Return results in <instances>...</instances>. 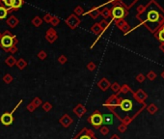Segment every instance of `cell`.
<instances>
[{"label": "cell", "mask_w": 164, "mask_h": 139, "mask_svg": "<svg viewBox=\"0 0 164 139\" xmlns=\"http://www.w3.org/2000/svg\"><path fill=\"white\" fill-rule=\"evenodd\" d=\"M58 61H59L61 64H65L67 62V57L64 56V55H61V56L58 58Z\"/></svg>", "instance_id": "836d02e7"}, {"label": "cell", "mask_w": 164, "mask_h": 139, "mask_svg": "<svg viewBox=\"0 0 164 139\" xmlns=\"http://www.w3.org/2000/svg\"><path fill=\"white\" fill-rule=\"evenodd\" d=\"M159 49L162 52H164V43H161V44L159 46Z\"/></svg>", "instance_id": "ab89813d"}, {"label": "cell", "mask_w": 164, "mask_h": 139, "mask_svg": "<svg viewBox=\"0 0 164 139\" xmlns=\"http://www.w3.org/2000/svg\"><path fill=\"white\" fill-rule=\"evenodd\" d=\"M104 5H105V4L101 5V6H104ZM101 6H95V7H92L91 9L89 10L87 13L84 14V15H88V16H90L93 19H97L99 16H101V11H99V8H101Z\"/></svg>", "instance_id": "8992f818"}, {"label": "cell", "mask_w": 164, "mask_h": 139, "mask_svg": "<svg viewBox=\"0 0 164 139\" xmlns=\"http://www.w3.org/2000/svg\"><path fill=\"white\" fill-rule=\"evenodd\" d=\"M147 78H148L149 80H151V81H152V80H154L155 78H157V74L154 73V71H151L149 72L148 74H147Z\"/></svg>", "instance_id": "4316f807"}, {"label": "cell", "mask_w": 164, "mask_h": 139, "mask_svg": "<svg viewBox=\"0 0 164 139\" xmlns=\"http://www.w3.org/2000/svg\"><path fill=\"white\" fill-rule=\"evenodd\" d=\"M147 110H148V112L150 114L154 115V114H155V113L157 112L158 108H157V106L154 104H149L148 106H147Z\"/></svg>", "instance_id": "d6986e66"}, {"label": "cell", "mask_w": 164, "mask_h": 139, "mask_svg": "<svg viewBox=\"0 0 164 139\" xmlns=\"http://www.w3.org/2000/svg\"><path fill=\"white\" fill-rule=\"evenodd\" d=\"M110 85H111L110 82L108 81L106 78H102L101 80H99V83H98V86L101 89V90H103V91L107 90V89L110 87Z\"/></svg>", "instance_id": "7c38bea8"}, {"label": "cell", "mask_w": 164, "mask_h": 139, "mask_svg": "<svg viewBox=\"0 0 164 139\" xmlns=\"http://www.w3.org/2000/svg\"><path fill=\"white\" fill-rule=\"evenodd\" d=\"M110 86H111V89H112L114 92H119V91H120V89H121V86L119 85L117 82L113 83V84L110 85Z\"/></svg>", "instance_id": "1f68e13d"}, {"label": "cell", "mask_w": 164, "mask_h": 139, "mask_svg": "<svg viewBox=\"0 0 164 139\" xmlns=\"http://www.w3.org/2000/svg\"><path fill=\"white\" fill-rule=\"evenodd\" d=\"M102 124L112 125L113 124V115H111V114H105V115H102Z\"/></svg>", "instance_id": "4fadbf2b"}, {"label": "cell", "mask_w": 164, "mask_h": 139, "mask_svg": "<svg viewBox=\"0 0 164 139\" xmlns=\"http://www.w3.org/2000/svg\"><path fill=\"white\" fill-rule=\"evenodd\" d=\"M7 51H8V52H10V53H15V52L18 51V48H16V46H13L12 48L8 49Z\"/></svg>", "instance_id": "d590c367"}, {"label": "cell", "mask_w": 164, "mask_h": 139, "mask_svg": "<svg viewBox=\"0 0 164 139\" xmlns=\"http://www.w3.org/2000/svg\"><path fill=\"white\" fill-rule=\"evenodd\" d=\"M20 102H19V104L15 107V109H14V111H15V110L16 109V108L18 107V105L20 104ZM14 111H13V112H14ZM13 112H12V113H4L3 115L1 116V122H2V124H3V125H6V126H8V125H11V124L13 123V116H12Z\"/></svg>", "instance_id": "5b68a950"}, {"label": "cell", "mask_w": 164, "mask_h": 139, "mask_svg": "<svg viewBox=\"0 0 164 139\" xmlns=\"http://www.w3.org/2000/svg\"><path fill=\"white\" fill-rule=\"evenodd\" d=\"M91 31L93 32L95 35H101L102 32H104V31H102V29H101V27L99 26V22L98 23H95L93 26L91 27Z\"/></svg>", "instance_id": "5bb4252c"}, {"label": "cell", "mask_w": 164, "mask_h": 139, "mask_svg": "<svg viewBox=\"0 0 164 139\" xmlns=\"http://www.w3.org/2000/svg\"><path fill=\"white\" fill-rule=\"evenodd\" d=\"M145 79H146V76H144L143 74H137V76H136V80H137L138 82H140V83L145 81Z\"/></svg>", "instance_id": "4dcf8cb0"}, {"label": "cell", "mask_w": 164, "mask_h": 139, "mask_svg": "<svg viewBox=\"0 0 164 139\" xmlns=\"http://www.w3.org/2000/svg\"><path fill=\"white\" fill-rule=\"evenodd\" d=\"M99 26L101 27L102 31H105V30L107 29V27L110 25V22H108L107 19H102V20L99 21Z\"/></svg>", "instance_id": "ffe728a7"}, {"label": "cell", "mask_w": 164, "mask_h": 139, "mask_svg": "<svg viewBox=\"0 0 164 139\" xmlns=\"http://www.w3.org/2000/svg\"><path fill=\"white\" fill-rule=\"evenodd\" d=\"M16 66L18 67V69H24L25 67L27 66V63H26V61L25 60H23V59H19L18 62H16Z\"/></svg>", "instance_id": "cb8c5ba5"}, {"label": "cell", "mask_w": 164, "mask_h": 139, "mask_svg": "<svg viewBox=\"0 0 164 139\" xmlns=\"http://www.w3.org/2000/svg\"><path fill=\"white\" fill-rule=\"evenodd\" d=\"M50 23H51L53 26H57L58 24L60 23V18H58V16H53V18H52Z\"/></svg>", "instance_id": "f546056e"}, {"label": "cell", "mask_w": 164, "mask_h": 139, "mask_svg": "<svg viewBox=\"0 0 164 139\" xmlns=\"http://www.w3.org/2000/svg\"><path fill=\"white\" fill-rule=\"evenodd\" d=\"M120 91H121V93H123V94H127L129 92H131V89H130L127 84H125V85H123V87H121Z\"/></svg>", "instance_id": "f1b7e54d"}, {"label": "cell", "mask_w": 164, "mask_h": 139, "mask_svg": "<svg viewBox=\"0 0 164 139\" xmlns=\"http://www.w3.org/2000/svg\"><path fill=\"white\" fill-rule=\"evenodd\" d=\"M31 22H32V24H33L34 26L40 27V26L42 25V23H43V19H42L39 16H34V18H32Z\"/></svg>", "instance_id": "e0dca14e"}, {"label": "cell", "mask_w": 164, "mask_h": 139, "mask_svg": "<svg viewBox=\"0 0 164 139\" xmlns=\"http://www.w3.org/2000/svg\"><path fill=\"white\" fill-rule=\"evenodd\" d=\"M132 93H133V92H132ZM133 97H134V99L138 102L145 104V101L147 99V98H148V94H147L144 90H142V89H139L136 93H133Z\"/></svg>", "instance_id": "277c9868"}, {"label": "cell", "mask_w": 164, "mask_h": 139, "mask_svg": "<svg viewBox=\"0 0 164 139\" xmlns=\"http://www.w3.org/2000/svg\"><path fill=\"white\" fill-rule=\"evenodd\" d=\"M101 132L103 133V134H106V133L108 132V129H106V127H103V129H101Z\"/></svg>", "instance_id": "f35d334b"}, {"label": "cell", "mask_w": 164, "mask_h": 139, "mask_svg": "<svg viewBox=\"0 0 164 139\" xmlns=\"http://www.w3.org/2000/svg\"><path fill=\"white\" fill-rule=\"evenodd\" d=\"M160 76H161V77H162V78L164 79V71L162 72V73H161V74H160Z\"/></svg>", "instance_id": "7bdbcfd3"}, {"label": "cell", "mask_w": 164, "mask_h": 139, "mask_svg": "<svg viewBox=\"0 0 164 139\" xmlns=\"http://www.w3.org/2000/svg\"><path fill=\"white\" fill-rule=\"evenodd\" d=\"M52 18H53V16H52L51 14H46L42 19H43V21H46V23H50Z\"/></svg>", "instance_id": "484cf974"}, {"label": "cell", "mask_w": 164, "mask_h": 139, "mask_svg": "<svg viewBox=\"0 0 164 139\" xmlns=\"http://www.w3.org/2000/svg\"><path fill=\"white\" fill-rule=\"evenodd\" d=\"M38 57L40 58V59L44 60V58L46 57V52H44V50H42V51H40V52H39V54H38Z\"/></svg>", "instance_id": "d6a6232c"}, {"label": "cell", "mask_w": 164, "mask_h": 139, "mask_svg": "<svg viewBox=\"0 0 164 139\" xmlns=\"http://www.w3.org/2000/svg\"><path fill=\"white\" fill-rule=\"evenodd\" d=\"M125 23H127V21H125V19H124V18L116 19V20H115V24H116V26L118 27V28H121V27L123 26Z\"/></svg>", "instance_id": "83f0119b"}, {"label": "cell", "mask_w": 164, "mask_h": 139, "mask_svg": "<svg viewBox=\"0 0 164 139\" xmlns=\"http://www.w3.org/2000/svg\"><path fill=\"white\" fill-rule=\"evenodd\" d=\"M65 22L71 29H76L80 24L81 20H80L77 16H76L74 14H71V16H69L68 18L65 19Z\"/></svg>", "instance_id": "3957f363"}, {"label": "cell", "mask_w": 164, "mask_h": 139, "mask_svg": "<svg viewBox=\"0 0 164 139\" xmlns=\"http://www.w3.org/2000/svg\"><path fill=\"white\" fill-rule=\"evenodd\" d=\"M5 62H6V64L9 67H13L14 65H15V64L16 63V59L15 58H14L13 56H9L6 59V61H5Z\"/></svg>", "instance_id": "603a6c76"}, {"label": "cell", "mask_w": 164, "mask_h": 139, "mask_svg": "<svg viewBox=\"0 0 164 139\" xmlns=\"http://www.w3.org/2000/svg\"><path fill=\"white\" fill-rule=\"evenodd\" d=\"M95 68H96V65L93 62H91V63L88 64V69L90 70V71H93V70L95 69Z\"/></svg>", "instance_id": "8d00e7d4"}, {"label": "cell", "mask_w": 164, "mask_h": 139, "mask_svg": "<svg viewBox=\"0 0 164 139\" xmlns=\"http://www.w3.org/2000/svg\"><path fill=\"white\" fill-rule=\"evenodd\" d=\"M4 80H5V82L9 83V82H11L13 80V77L11 76L10 74H6V76H4Z\"/></svg>", "instance_id": "e575fe53"}, {"label": "cell", "mask_w": 164, "mask_h": 139, "mask_svg": "<svg viewBox=\"0 0 164 139\" xmlns=\"http://www.w3.org/2000/svg\"><path fill=\"white\" fill-rule=\"evenodd\" d=\"M161 28H162V29L164 30V23L162 24V25H161Z\"/></svg>", "instance_id": "f6af8a7d"}, {"label": "cell", "mask_w": 164, "mask_h": 139, "mask_svg": "<svg viewBox=\"0 0 164 139\" xmlns=\"http://www.w3.org/2000/svg\"><path fill=\"white\" fill-rule=\"evenodd\" d=\"M0 6H3V4H2V0H0Z\"/></svg>", "instance_id": "ee69618b"}, {"label": "cell", "mask_w": 164, "mask_h": 139, "mask_svg": "<svg viewBox=\"0 0 164 139\" xmlns=\"http://www.w3.org/2000/svg\"><path fill=\"white\" fill-rule=\"evenodd\" d=\"M23 2L24 0H14L12 7H11V9L9 10V14H11L12 12H15V11H18L19 8L23 5Z\"/></svg>", "instance_id": "8fae6325"}, {"label": "cell", "mask_w": 164, "mask_h": 139, "mask_svg": "<svg viewBox=\"0 0 164 139\" xmlns=\"http://www.w3.org/2000/svg\"><path fill=\"white\" fill-rule=\"evenodd\" d=\"M126 129H127V127L125 126V125H121V126L119 127V130H120V132H124L125 130H126Z\"/></svg>", "instance_id": "74e56055"}, {"label": "cell", "mask_w": 164, "mask_h": 139, "mask_svg": "<svg viewBox=\"0 0 164 139\" xmlns=\"http://www.w3.org/2000/svg\"><path fill=\"white\" fill-rule=\"evenodd\" d=\"M154 36L158 41H160L161 43H164V30L161 27L157 30V33H154Z\"/></svg>", "instance_id": "9a60e30c"}, {"label": "cell", "mask_w": 164, "mask_h": 139, "mask_svg": "<svg viewBox=\"0 0 164 139\" xmlns=\"http://www.w3.org/2000/svg\"><path fill=\"white\" fill-rule=\"evenodd\" d=\"M80 139H91L90 137H89V136H87V135H84V136H82L81 138Z\"/></svg>", "instance_id": "60d3db41"}, {"label": "cell", "mask_w": 164, "mask_h": 139, "mask_svg": "<svg viewBox=\"0 0 164 139\" xmlns=\"http://www.w3.org/2000/svg\"><path fill=\"white\" fill-rule=\"evenodd\" d=\"M13 2H14V0H2L3 6L6 7L8 10L11 9V7H12V5H13Z\"/></svg>", "instance_id": "d4e9b609"}, {"label": "cell", "mask_w": 164, "mask_h": 139, "mask_svg": "<svg viewBox=\"0 0 164 139\" xmlns=\"http://www.w3.org/2000/svg\"><path fill=\"white\" fill-rule=\"evenodd\" d=\"M111 10V19L116 20V19H121L124 18L129 15V11L126 8H124L121 5H114Z\"/></svg>", "instance_id": "7a4b0ae2"}, {"label": "cell", "mask_w": 164, "mask_h": 139, "mask_svg": "<svg viewBox=\"0 0 164 139\" xmlns=\"http://www.w3.org/2000/svg\"><path fill=\"white\" fill-rule=\"evenodd\" d=\"M16 44H18V40H16V36L12 35L10 31H5L2 34L1 39H0V46L4 50L7 51L13 46H16Z\"/></svg>", "instance_id": "6da1fadb"}, {"label": "cell", "mask_w": 164, "mask_h": 139, "mask_svg": "<svg viewBox=\"0 0 164 139\" xmlns=\"http://www.w3.org/2000/svg\"><path fill=\"white\" fill-rule=\"evenodd\" d=\"M73 14L76 16H82L84 15V9L81 6H76L73 10Z\"/></svg>", "instance_id": "7402d4cb"}, {"label": "cell", "mask_w": 164, "mask_h": 139, "mask_svg": "<svg viewBox=\"0 0 164 139\" xmlns=\"http://www.w3.org/2000/svg\"><path fill=\"white\" fill-rule=\"evenodd\" d=\"M101 16H102L103 19H107L111 18V10L108 9V8H103L101 11Z\"/></svg>", "instance_id": "2e32d148"}, {"label": "cell", "mask_w": 164, "mask_h": 139, "mask_svg": "<svg viewBox=\"0 0 164 139\" xmlns=\"http://www.w3.org/2000/svg\"><path fill=\"white\" fill-rule=\"evenodd\" d=\"M57 32L55 31V29L53 27L49 28L48 31H46V39L48 40L49 43H54L57 39Z\"/></svg>", "instance_id": "52a82bcc"}, {"label": "cell", "mask_w": 164, "mask_h": 139, "mask_svg": "<svg viewBox=\"0 0 164 139\" xmlns=\"http://www.w3.org/2000/svg\"><path fill=\"white\" fill-rule=\"evenodd\" d=\"M120 29H121L122 31H123V32L125 33V35H127V34H129V33L130 31H131V27L129 26V24L127 23H127H125L124 25L122 26Z\"/></svg>", "instance_id": "44dd1931"}, {"label": "cell", "mask_w": 164, "mask_h": 139, "mask_svg": "<svg viewBox=\"0 0 164 139\" xmlns=\"http://www.w3.org/2000/svg\"><path fill=\"white\" fill-rule=\"evenodd\" d=\"M120 107L122 108V110L123 111H126V112H129L132 109V102L129 101V99H122L121 102H120Z\"/></svg>", "instance_id": "ba28073f"}, {"label": "cell", "mask_w": 164, "mask_h": 139, "mask_svg": "<svg viewBox=\"0 0 164 139\" xmlns=\"http://www.w3.org/2000/svg\"><path fill=\"white\" fill-rule=\"evenodd\" d=\"M1 36H2V34H1V33H0V39H1Z\"/></svg>", "instance_id": "bcb514c9"}, {"label": "cell", "mask_w": 164, "mask_h": 139, "mask_svg": "<svg viewBox=\"0 0 164 139\" xmlns=\"http://www.w3.org/2000/svg\"><path fill=\"white\" fill-rule=\"evenodd\" d=\"M8 14H9V10L4 6H0V19H4L7 18Z\"/></svg>", "instance_id": "ac0fdd59"}, {"label": "cell", "mask_w": 164, "mask_h": 139, "mask_svg": "<svg viewBox=\"0 0 164 139\" xmlns=\"http://www.w3.org/2000/svg\"><path fill=\"white\" fill-rule=\"evenodd\" d=\"M90 121L93 126H96V127H99L101 126L102 124V116L99 113H96V114H93L90 118Z\"/></svg>", "instance_id": "9c48e42d"}, {"label": "cell", "mask_w": 164, "mask_h": 139, "mask_svg": "<svg viewBox=\"0 0 164 139\" xmlns=\"http://www.w3.org/2000/svg\"><path fill=\"white\" fill-rule=\"evenodd\" d=\"M111 139H120V138H119L118 135H113L112 137H111Z\"/></svg>", "instance_id": "b9f144b4"}, {"label": "cell", "mask_w": 164, "mask_h": 139, "mask_svg": "<svg viewBox=\"0 0 164 139\" xmlns=\"http://www.w3.org/2000/svg\"><path fill=\"white\" fill-rule=\"evenodd\" d=\"M6 23H7L8 26L11 27V28H15V27L19 23V20H18V18H16V16L11 15L9 16V18L6 20Z\"/></svg>", "instance_id": "30bf717a"}]
</instances>
